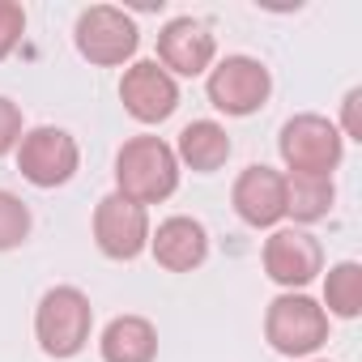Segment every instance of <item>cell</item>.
Wrapping results in <instances>:
<instances>
[{
  "mask_svg": "<svg viewBox=\"0 0 362 362\" xmlns=\"http://www.w3.org/2000/svg\"><path fill=\"white\" fill-rule=\"evenodd\" d=\"M179 188V162L162 136H128L115 153V192L136 205H162Z\"/></svg>",
  "mask_w": 362,
  "mask_h": 362,
  "instance_id": "6da1fadb",
  "label": "cell"
},
{
  "mask_svg": "<svg viewBox=\"0 0 362 362\" xmlns=\"http://www.w3.org/2000/svg\"><path fill=\"white\" fill-rule=\"evenodd\" d=\"M90 328H94V307L77 286H52L35 307V341L56 362L77 358L90 345Z\"/></svg>",
  "mask_w": 362,
  "mask_h": 362,
  "instance_id": "7a4b0ae2",
  "label": "cell"
},
{
  "mask_svg": "<svg viewBox=\"0 0 362 362\" xmlns=\"http://www.w3.org/2000/svg\"><path fill=\"white\" fill-rule=\"evenodd\" d=\"M277 153L286 162V175H332L345 158V136L324 115H294L277 132Z\"/></svg>",
  "mask_w": 362,
  "mask_h": 362,
  "instance_id": "3957f363",
  "label": "cell"
},
{
  "mask_svg": "<svg viewBox=\"0 0 362 362\" xmlns=\"http://www.w3.org/2000/svg\"><path fill=\"white\" fill-rule=\"evenodd\" d=\"M73 43H77L81 60H90L98 69H119L136 56L141 30H136V18L115 9V5H90V9L77 13Z\"/></svg>",
  "mask_w": 362,
  "mask_h": 362,
  "instance_id": "277c9868",
  "label": "cell"
},
{
  "mask_svg": "<svg viewBox=\"0 0 362 362\" xmlns=\"http://www.w3.org/2000/svg\"><path fill=\"white\" fill-rule=\"evenodd\" d=\"M264 341L281 358H311L328 341V315L311 294H277L264 311Z\"/></svg>",
  "mask_w": 362,
  "mask_h": 362,
  "instance_id": "5b68a950",
  "label": "cell"
},
{
  "mask_svg": "<svg viewBox=\"0 0 362 362\" xmlns=\"http://www.w3.org/2000/svg\"><path fill=\"white\" fill-rule=\"evenodd\" d=\"M18 170L26 184L35 188H60L77 175L81 166V149H77V136L56 128V124H39L30 132H22L18 141Z\"/></svg>",
  "mask_w": 362,
  "mask_h": 362,
  "instance_id": "8992f818",
  "label": "cell"
},
{
  "mask_svg": "<svg viewBox=\"0 0 362 362\" xmlns=\"http://www.w3.org/2000/svg\"><path fill=\"white\" fill-rule=\"evenodd\" d=\"M205 94H209V103H214L222 115L243 119V115H256V111L269 103V94H273V73H269L256 56H226V60H218V64L209 69Z\"/></svg>",
  "mask_w": 362,
  "mask_h": 362,
  "instance_id": "52a82bcc",
  "label": "cell"
},
{
  "mask_svg": "<svg viewBox=\"0 0 362 362\" xmlns=\"http://www.w3.org/2000/svg\"><path fill=\"white\" fill-rule=\"evenodd\" d=\"M260 260H264L269 281L281 286L286 294H294V290L303 294V290L324 273V247H320V239H315L311 230H303V226H277V230L264 239Z\"/></svg>",
  "mask_w": 362,
  "mask_h": 362,
  "instance_id": "ba28073f",
  "label": "cell"
},
{
  "mask_svg": "<svg viewBox=\"0 0 362 362\" xmlns=\"http://www.w3.org/2000/svg\"><path fill=\"white\" fill-rule=\"evenodd\" d=\"M149 209L119 192H107L94 205V243L107 260H136L149 247Z\"/></svg>",
  "mask_w": 362,
  "mask_h": 362,
  "instance_id": "9c48e42d",
  "label": "cell"
},
{
  "mask_svg": "<svg viewBox=\"0 0 362 362\" xmlns=\"http://www.w3.org/2000/svg\"><path fill=\"white\" fill-rule=\"evenodd\" d=\"M119 103L136 124H162L179 107V81L158 60H132L119 77Z\"/></svg>",
  "mask_w": 362,
  "mask_h": 362,
  "instance_id": "30bf717a",
  "label": "cell"
},
{
  "mask_svg": "<svg viewBox=\"0 0 362 362\" xmlns=\"http://www.w3.org/2000/svg\"><path fill=\"white\" fill-rule=\"evenodd\" d=\"M218 60V39L201 18H170L158 30V64L170 77H201Z\"/></svg>",
  "mask_w": 362,
  "mask_h": 362,
  "instance_id": "8fae6325",
  "label": "cell"
},
{
  "mask_svg": "<svg viewBox=\"0 0 362 362\" xmlns=\"http://www.w3.org/2000/svg\"><path fill=\"white\" fill-rule=\"evenodd\" d=\"M230 205H235L239 222H247L256 230H277V222L286 218V175L264 162L243 166L230 188Z\"/></svg>",
  "mask_w": 362,
  "mask_h": 362,
  "instance_id": "7c38bea8",
  "label": "cell"
},
{
  "mask_svg": "<svg viewBox=\"0 0 362 362\" xmlns=\"http://www.w3.org/2000/svg\"><path fill=\"white\" fill-rule=\"evenodd\" d=\"M149 252L166 273H192L209 260V230L188 214H175L149 230Z\"/></svg>",
  "mask_w": 362,
  "mask_h": 362,
  "instance_id": "4fadbf2b",
  "label": "cell"
},
{
  "mask_svg": "<svg viewBox=\"0 0 362 362\" xmlns=\"http://www.w3.org/2000/svg\"><path fill=\"white\" fill-rule=\"evenodd\" d=\"M170 149H175L179 166H192L197 175H214V170L226 166L235 145H230V132L218 119H192L184 132H179V141Z\"/></svg>",
  "mask_w": 362,
  "mask_h": 362,
  "instance_id": "5bb4252c",
  "label": "cell"
},
{
  "mask_svg": "<svg viewBox=\"0 0 362 362\" xmlns=\"http://www.w3.org/2000/svg\"><path fill=\"white\" fill-rule=\"evenodd\" d=\"M103 362H153L158 358V328L145 315H115L98 337Z\"/></svg>",
  "mask_w": 362,
  "mask_h": 362,
  "instance_id": "9a60e30c",
  "label": "cell"
},
{
  "mask_svg": "<svg viewBox=\"0 0 362 362\" xmlns=\"http://www.w3.org/2000/svg\"><path fill=\"white\" fill-rule=\"evenodd\" d=\"M332 201H337L332 175H286V218H294L298 226L328 218Z\"/></svg>",
  "mask_w": 362,
  "mask_h": 362,
  "instance_id": "2e32d148",
  "label": "cell"
},
{
  "mask_svg": "<svg viewBox=\"0 0 362 362\" xmlns=\"http://www.w3.org/2000/svg\"><path fill=\"white\" fill-rule=\"evenodd\" d=\"M324 315H337V320H358L362 311V264L358 260H341L328 269L324 277Z\"/></svg>",
  "mask_w": 362,
  "mask_h": 362,
  "instance_id": "e0dca14e",
  "label": "cell"
},
{
  "mask_svg": "<svg viewBox=\"0 0 362 362\" xmlns=\"http://www.w3.org/2000/svg\"><path fill=\"white\" fill-rule=\"evenodd\" d=\"M30 239V205L0 188V252H13Z\"/></svg>",
  "mask_w": 362,
  "mask_h": 362,
  "instance_id": "ac0fdd59",
  "label": "cell"
},
{
  "mask_svg": "<svg viewBox=\"0 0 362 362\" xmlns=\"http://www.w3.org/2000/svg\"><path fill=\"white\" fill-rule=\"evenodd\" d=\"M26 35V9L13 0H0V60H9Z\"/></svg>",
  "mask_w": 362,
  "mask_h": 362,
  "instance_id": "d6986e66",
  "label": "cell"
},
{
  "mask_svg": "<svg viewBox=\"0 0 362 362\" xmlns=\"http://www.w3.org/2000/svg\"><path fill=\"white\" fill-rule=\"evenodd\" d=\"M22 132H26V128H22V107H18L13 98H5V94H0V158L18 149Z\"/></svg>",
  "mask_w": 362,
  "mask_h": 362,
  "instance_id": "ffe728a7",
  "label": "cell"
},
{
  "mask_svg": "<svg viewBox=\"0 0 362 362\" xmlns=\"http://www.w3.org/2000/svg\"><path fill=\"white\" fill-rule=\"evenodd\" d=\"M358 103H362V90L354 86L349 94H345V103H341V136L345 141H362V115H358Z\"/></svg>",
  "mask_w": 362,
  "mask_h": 362,
  "instance_id": "44dd1931",
  "label": "cell"
},
{
  "mask_svg": "<svg viewBox=\"0 0 362 362\" xmlns=\"http://www.w3.org/2000/svg\"><path fill=\"white\" fill-rule=\"evenodd\" d=\"M315 362H324V358H315Z\"/></svg>",
  "mask_w": 362,
  "mask_h": 362,
  "instance_id": "7402d4cb",
  "label": "cell"
}]
</instances>
